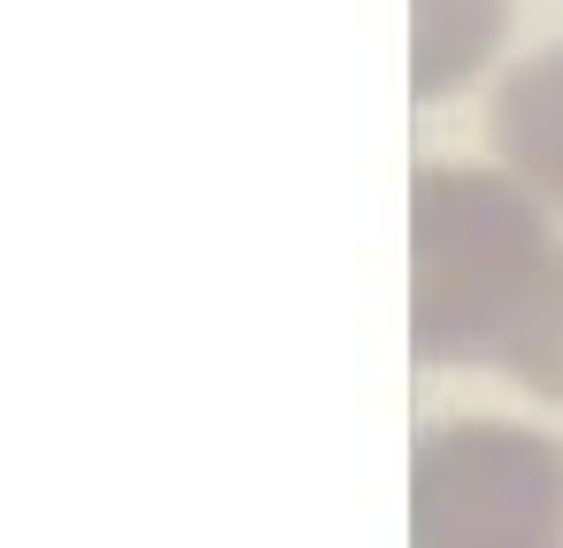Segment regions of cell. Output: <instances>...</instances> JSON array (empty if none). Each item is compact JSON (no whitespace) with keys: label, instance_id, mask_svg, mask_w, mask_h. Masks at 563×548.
<instances>
[{"label":"cell","instance_id":"cell-1","mask_svg":"<svg viewBox=\"0 0 563 548\" xmlns=\"http://www.w3.org/2000/svg\"><path fill=\"white\" fill-rule=\"evenodd\" d=\"M409 348L448 371L563 386V217L509 171L424 163L409 178Z\"/></svg>","mask_w":563,"mask_h":548},{"label":"cell","instance_id":"cell-2","mask_svg":"<svg viewBox=\"0 0 563 548\" xmlns=\"http://www.w3.org/2000/svg\"><path fill=\"white\" fill-rule=\"evenodd\" d=\"M409 548H563V440L517 417H448L409 456Z\"/></svg>","mask_w":563,"mask_h":548},{"label":"cell","instance_id":"cell-3","mask_svg":"<svg viewBox=\"0 0 563 548\" xmlns=\"http://www.w3.org/2000/svg\"><path fill=\"white\" fill-rule=\"evenodd\" d=\"M486 140H494V171H509L525 194H540L563 217V47L525 55L494 86Z\"/></svg>","mask_w":563,"mask_h":548},{"label":"cell","instance_id":"cell-4","mask_svg":"<svg viewBox=\"0 0 563 548\" xmlns=\"http://www.w3.org/2000/svg\"><path fill=\"white\" fill-rule=\"evenodd\" d=\"M509 40V0H409V94H463Z\"/></svg>","mask_w":563,"mask_h":548}]
</instances>
